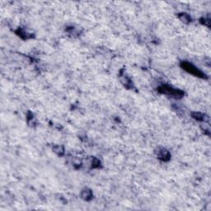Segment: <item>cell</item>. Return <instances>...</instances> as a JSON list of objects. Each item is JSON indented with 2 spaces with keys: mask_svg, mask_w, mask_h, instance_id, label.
Returning <instances> with one entry per match:
<instances>
[{
  "mask_svg": "<svg viewBox=\"0 0 211 211\" xmlns=\"http://www.w3.org/2000/svg\"><path fill=\"white\" fill-rule=\"evenodd\" d=\"M53 150L55 153H57L59 155H63V147L62 145H56L53 148Z\"/></svg>",
  "mask_w": 211,
  "mask_h": 211,
  "instance_id": "cell-7",
  "label": "cell"
},
{
  "mask_svg": "<svg viewBox=\"0 0 211 211\" xmlns=\"http://www.w3.org/2000/svg\"><path fill=\"white\" fill-rule=\"evenodd\" d=\"M181 66L183 69H185L186 71H187L188 73H190V74L194 75L195 77H198V78H205L206 76L203 73L200 69H198L197 68H195L192 64V63H188V62H182L181 63Z\"/></svg>",
  "mask_w": 211,
  "mask_h": 211,
  "instance_id": "cell-1",
  "label": "cell"
},
{
  "mask_svg": "<svg viewBox=\"0 0 211 211\" xmlns=\"http://www.w3.org/2000/svg\"><path fill=\"white\" fill-rule=\"evenodd\" d=\"M203 20H205V21H203V24H205V25L207 26H210V18H205V19H203Z\"/></svg>",
  "mask_w": 211,
  "mask_h": 211,
  "instance_id": "cell-8",
  "label": "cell"
},
{
  "mask_svg": "<svg viewBox=\"0 0 211 211\" xmlns=\"http://www.w3.org/2000/svg\"><path fill=\"white\" fill-rule=\"evenodd\" d=\"M81 198L84 200H91V198L93 197V192L92 190L88 189V188H85L83 190L81 191Z\"/></svg>",
  "mask_w": 211,
  "mask_h": 211,
  "instance_id": "cell-4",
  "label": "cell"
},
{
  "mask_svg": "<svg viewBox=\"0 0 211 211\" xmlns=\"http://www.w3.org/2000/svg\"><path fill=\"white\" fill-rule=\"evenodd\" d=\"M158 158L163 161H168L170 158V153L165 148H158V150L156 152Z\"/></svg>",
  "mask_w": 211,
  "mask_h": 211,
  "instance_id": "cell-3",
  "label": "cell"
},
{
  "mask_svg": "<svg viewBox=\"0 0 211 211\" xmlns=\"http://www.w3.org/2000/svg\"><path fill=\"white\" fill-rule=\"evenodd\" d=\"M191 116L197 120H203L205 117V115H204L201 112H193L191 113Z\"/></svg>",
  "mask_w": 211,
  "mask_h": 211,
  "instance_id": "cell-6",
  "label": "cell"
},
{
  "mask_svg": "<svg viewBox=\"0 0 211 211\" xmlns=\"http://www.w3.org/2000/svg\"><path fill=\"white\" fill-rule=\"evenodd\" d=\"M178 17H179V19L182 21V22H184V23H189L190 21H191V18L188 15V14H186V13H180L179 15H178Z\"/></svg>",
  "mask_w": 211,
  "mask_h": 211,
  "instance_id": "cell-5",
  "label": "cell"
},
{
  "mask_svg": "<svg viewBox=\"0 0 211 211\" xmlns=\"http://www.w3.org/2000/svg\"><path fill=\"white\" fill-rule=\"evenodd\" d=\"M159 92L161 93H164L169 96H172L173 97H177V98H180L183 96V93L181 92L178 89H175L170 87V86H167V85H163L158 88Z\"/></svg>",
  "mask_w": 211,
  "mask_h": 211,
  "instance_id": "cell-2",
  "label": "cell"
}]
</instances>
